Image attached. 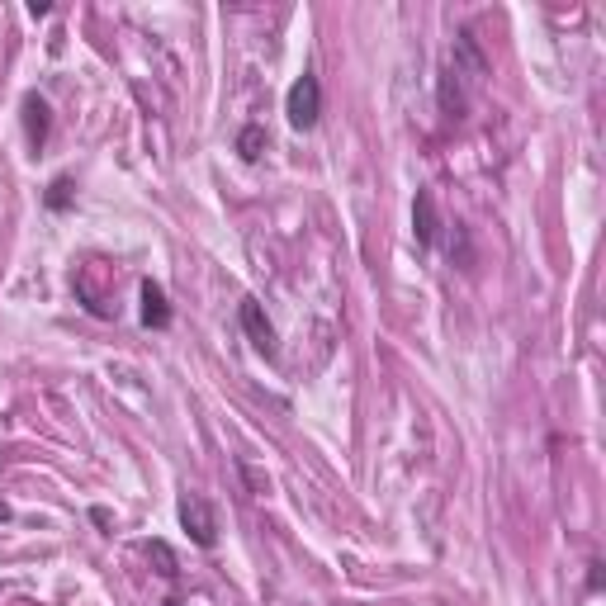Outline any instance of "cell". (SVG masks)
Masks as SVG:
<instances>
[{
  "mask_svg": "<svg viewBox=\"0 0 606 606\" xmlns=\"http://www.w3.org/2000/svg\"><path fill=\"white\" fill-rule=\"evenodd\" d=\"M285 114H289V124L294 128H308L318 124V114H322V86H318V76L313 72H303L294 86H289V95H285Z\"/></svg>",
  "mask_w": 606,
  "mask_h": 606,
  "instance_id": "1",
  "label": "cell"
},
{
  "mask_svg": "<svg viewBox=\"0 0 606 606\" xmlns=\"http://www.w3.org/2000/svg\"><path fill=\"white\" fill-rule=\"evenodd\" d=\"M180 526L190 531V540H195L199 550H214L218 545V517L199 493H185V498H180Z\"/></svg>",
  "mask_w": 606,
  "mask_h": 606,
  "instance_id": "2",
  "label": "cell"
},
{
  "mask_svg": "<svg viewBox=\"0 0 606 606\" xmlns=\"http://www.w3.org/2000/svg\"><path fill=\"white\" fill-rule=\"evenodd\" d=\"M242 332L251 337V346L261 351V356H275V327H270V318H266V308L256 299H242Z\"/></svg>",
  "mask_w": 606,
  "mask_h": 606,
  "instance_id": "3",
  "label": "cell"
},
{
  "mask_svg": "<svg viewBox=\"0 0 606 606\" xmlns=\"http://www.w3.org/2000/svg\"><path fill=\"white\" fill-rule=\"evenodd\" d=\"M48 114H53V109H48L43 95H24V133H29V147H34V152L48 143V124H53Z\"/></svg>",
  "mask_w": 606,
  "mask_h": 606,
  "instance_id": "4",
  "label": "cell"
},
{
  "mask_svg": "<svg viewBox=\"0 0 606 606\" xmlns=\"http://www.w3.org/2000/svg\"><path fill=\"white\" fill-rule=\"evenodd\" d=\"M143 322L147 327H171V303H166V289L157 280H143Z\"/></svg>",
  "mask_w": 606,
  "mask_h": 606,
  "instance_id": "5",
  "label": "cell"
},
{
  "mask_svg": "<svg viewBox=\"0 0 606 606\" xmlns=\"http://www.w3.org/2000/svg\"><path fill=\"white\" fill-rule=\"evenodd\" d=\"M412 223H417V247H431L436 242V199H431V190H417Z\"/></svg>",
  "mask_w": 606,
  "mask_h": 606,
  "instance_id": "6",
  "label": "cell"
},
{
  "mask_svg": "<svg viewBox=\"0 0 606 606\" xmlns=\"http://www.w3.org/2000/svg\"><path fill=\"white\" fill-rule=\"evenodd\" d=\"M237 152H242V157L247 161H256L261 157V152H266V128H242V133H237Z\"/></svg>",
  "mask_w": 606,
  "mask_h": 606,
  "instance_id": "7",
  "label": "cell"
},
{
  "mask_svg": "<svg viewBox=\"0 0 606 606\" xmlns=\"http://www.w3.org/2000/svg\"><path fill=\"white\" fill-rule=\"evenodd\" d=\"M72 195H76V185L67 176H57L53 185H48V209H57V214H62V209H72Z\"/></svg>",
  "mask_w": 606,
  "mask_h": 606,
  "instance_id": "8",
  "label": "cell"
},
{
  "mask_svg": "<svg viewBox=\"0 0 606 606\" xmlns=\"http://www.w3.org/2000/svg\"><path fill=\"white\" fill-rule=\"evenodd\" d=\"M588 592H602V564H588Z\"/></svg>",
  "mask_w": 606,
  "mask_h": 606,
  "instance_id": "9",
  "label": "cell"
},
{
  "mask_svg": "<svg viewBox=\"0 0 606 606\" xmlns=\"http://www.w3.org/2000/svg\"><path fill=\"white\" fill-rule=\"evenodd\" d=\"M5 517H10V507H5V502H0V521H5Z\"/></svg>",
  "mask_w": 606,
  "mask_h": 606,
  "instance_id": "10",
  "label": "cell"
},
{
  "mask_svg": "<svg viewBox=\"0 0 606 606\" xmlns=\"http://www.w3.org/2000/svg\"><path fill=\"white\" fill-rule=\"evenodd\" d=\"M166 606H180V602H166Z\"/></svg>",
  "mask_w": 606,
  "mask_h": 606,
  "instance_id": "11",
  "label": "cell"
}]
</instances>
